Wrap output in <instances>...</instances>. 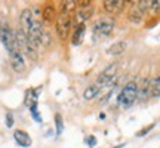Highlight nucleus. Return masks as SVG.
I'll list each match as a JSON object with an SVG mask.
<instances>
[{"label":"nucleus","mask_w":160,"mask_h":148,"mask_svg":"<svg viewBox=\"0 0 160 148\" xmlns=\"http://www.w3.org/2000/svg\"><path fill=\"white\" fill-rule=\"evenodd\" d=\"M138 99V85L137 81H128L117 96V104L123 108H129Z\"/></svg>","instance_id":"obj_1"},{"label":"nucleus","mask_w":160,"mask_h":148,"mask_svg":"<svg viewBox=\"0 0 160 148\" xmlns=\"http://www.w3.org/2000/svg\"><path fill=\"white\" fill-rule=\"evenodd\" d=\"M114 28V21L111 18H101L93 25V36L95 37H107Z\"/></svg>","instance_id":"obj_2"},{"label":"nucleus","mask_w":160,"mask_h":148,"mask_svg":"<svg viewBox=\"0 0 160 148\" xmlns=\"http://www.w3.org/2000/svg\"><path fill=\"white\" fill-rule=\"evenodd\" d=\"M0 40H2V43L5 45V47H6V51L8 52H11L12 49L17 47L15 34L12 33L11 27H9L8 24H3V25L0 27Z\"/></svg>","instance_id":"obj_3"},{"label":"nucleus","mask_w":160,"mask_h":148,"mask_svg":"<svg viewBox=\"0 0 160 148\" xmlns=\"http://www.w3.org/2000/svg\"><path fill=\"white\" fill-rule=\"evenodd\" d=\"M71 28V17L61 13L57 21V34L61 40H65L68 37V31Z\"/></svg>","instance_id":"obj_4"},{"label":"nucleus","mask_w":160,"mask_h":148,"mask_svg":"<svg viewBox=\"0 0 160 148\" xmlns=\"http://www.w3.org/2000/svg\"><path fill=\"white\" fill-rule=\"evenodd\" d=\"M116 73H117V64H111V65H108L102 73L99 74L97 83L101 86V87L113 85V81L116 80Z\"/></svg>","instance_id":"obj_5"},{"label":"nucleus","mask_w":160,"mask_h":148,"mask_svg":"<svg viewBox=\"0 0 160 148\" xmlns=\"http://www.w3.org/2000/svg\"><path fill=\"white\" fill-rule=\"evenodd\" d=\"M43 34H45V31H43L42 22L34 19L33 24H31V27H30V31H28V34H27V39H28L30 42L36 43V45H39V43H42V37H43Z\"/></svg>","instance_id":"obj_6"},{"label":"nucleus","mask_w":160,"mask_h":148,"mask_svg":"<svg viewBox=\"0 0 160 148\" xmlns=\"http://www.w3.org/2000/svg\"><path fill=\"white\" fill-rule=\"evenodd\" d=\"M9 59H11L12 68L15 70L17 73H21L24 70V57H22V52L18 49V46L9 52Z\"/></svg>","instance_id":"obj_7"},{"label":"nucleus","mask_w":160,"mask_h":148,"mask_svg":"<svg viewBox=\"0 0 160 148\" xmlns=\"http://www.w3.org/2000/svg\"><path fill=\"white\" fill-rule=\"evenodd\" d=\"M126 2L125 0H105L102 2V7L107 13H111V15H117L125 9Z\"/></svg>","instance_id":"obj_8"},{"label":"nucleus","mask_w":160,"mask_h":148,"mask_svg":"<svg viewBox=\"0 0 160 148\" xmlns=\"http://www.w3.org/2000/svg\"><path fill=\"white\" fill-rule=\"evenodd\" d=\"M33 21H34V19H33V13H31V11H30V9H24V11L21 12V15H19V24H21L19 28L22 30L25 34H28L30 27H31Z\"/></svg>","instance_id":"obj_9"},{"label":"nucleus","mask_w":160,"mask_h":148,"mask_svg":"<svg viewBox=\"0 0 160 148\" xmlns=\"http://www.w3.org/2000/svg\"><path fill=\"white\" fill-rule=\"evenodd\" d=\"M13 138H15V141H17L18 145L22 148H28V147H31V144H33L30 135L25 131H15L13 132Z\"/></svg>","instance_id":"obj_10"},{"label":"nucleus","mask_w":160,"mask_h":148,"mask_svg":"<svg viewBox=\"0 0 160 148\" xmlns=\"http://www.w3.org/2000/svg\"><path fill=\"white\" fill-rule=\"evenodd\" d=\"M150 96V79H142L141 85L138 86V98L147 99Z\"/></svg>","instance_id":"obj_11"},{"label":"nucleus","mask_w":160,"mask_h":148,"mask_svg":"<svg viewBox=\"0 0 160 148\" xmlns=\"http://www.w3.org/2000/svg\"><path fill=\"white\" fill-rule=\"evenodd\" d=\"M101 86L98 85V83H93V85L88 86L85 89V93H83V96H85V99H88V101H91V99H93V98H97V95L101 92Z\"/></svg>","instance_id":"obj_12"},{"label":"nucleus","mask_w":160,"mask_h":148,"mask_svg":"<svg viewBox=\"0 0 160 148\" xmlns=\"http://www.w3.org/2000/svg\"><path fill=\"white\" fill-rule=\"evenodd\" d=\"M39 92H40V87L39 89H30V91H27V93H25V101H24V104L28 107V108H31L34 104H37V96H39Z\"/></svg>","instance_id":"obj_13"},{"label":"nucleus","mask_w":160,"mask_h":148,"mask_svg":"<svg viewBox=\"0 0 160 148\" xmlns=\"http://www.w3.org/2000/svg\"><path fill=\"white\" fill-rule=\"evenodd\" d=\"M85 31H86L85 24H79V25L76 27V28H74V34H73V37H71L73 45H80V43H82L83 36H85Z\"/></svg>","instance_id":"obj_14"},{"label":"nucleus","mask_w":160,"mask_h":148,"mask_svg":"<svg viewBox=\"0 0 160 148\" xmlns=\"http://www.w3.org/2000/svg\"><path fill=\"white\" fill-rule=\"evenodd\" d=\"M150 96H160V76H156L150 80Z\"/></svg>","instance_id":"obj_15"},{"label":"nucleus","mask_w":160,"mask_h":148,"mask_svg":"<svg viewBox=\"0 0 160 148\" xmlns=\"http://www.w3.org/2000/svg\"><path fill=\"white\" fill-rule=\"evenodd\" d=\"M126 42H116L114 45H111L107 49V53L108 55H120V53H123L126 49Z\"/></svg>","instance_id":"obj_16"},{"label":"nucleus","mask_w":160,"mask_h":148,"mask_svg":"<svg viewBox=\"0 0 160 148\" xmlns=\"http://www.w3.org/2000/svg\"><path fill=\"white\" fill-rule=\"evenodd\" d=\"M24 52L27 53V57L30 58V59H37V45L36 43H33V42H30V40H27V43H25V47H24Z\"/></svg>","instance_id":"obj_17"},{"label":"nucleus","mask_w":160,"mask_h":148,"mask_svg":"<svg viewBox=\"0 0 160 148\" xmlns=\"http://www.w3.org/2000/svg\"><path fill=\"white\" fill-rule=\"evenodd\" d=\"M142 17H144V13L139 11L137 7V5H135L133 9L131 11V13H129V21H131V22H135V24H139L142 21Z\"/></svg>","instance_id":"obj_18"},{"label":"nucleus","mask_w":160,"mask_h":148,"mask_svg":"<svg viewBox=\"0 0 160 148\" xmlns=\"http://www.w3.org/2000/svg\"><path fill=\"white\" fill-rule=\"evenodd\" d=\"M61 5H62V13H65V15H70V12L74 9L76 2H73V0H68V2H62Z\"/></svg>","instance_id":"obj_19"},{"label":"nucleus","mask_w":160,"mask_h":148,"mask_svg":"<svg viewBox=\"0 0 160 148\" xmlns=\"http://www.w3.org/2000/svg\"><path fill=\"white\" fill-rule=\"evenodd\" d=\"M91 13H92V12H91V9H89V7H88V11H85V9H80V12L77 13V19L80 21V24L85 22L86 19L91 17Z\"/></svg>","instance_id":"obj_20"},{"label":"nucleus","mask_w":160,"mask_h":148,"mask_svg":"<svg viewBox=\"0 0 160 148\" xmlns=\"http://www.w3.org/2000/svg\"><path fill=\"white\" fill-rule=\"evenodd\" d=\"M55 125H57V135H61L64 131V123H62L61 114H57V116H55Z\"/></svg>","instance_id":"obj_21"},{"label":"nucleus","mask_w":160,"mask_h":148,"mask_svg":"<svg viewBox=\"0 0 160 148\" xmlns=\"http://www.w3.org/2000/svg\"><path fill=\"white\" fill-rule=\"evenodd\" d=\"M30 111H31V116H33V119L37 121V123H42V117H40L39 114V108H37V104H34L31 108H30Z\"/></svg>","instance_id":"obj_22"},{"label":"nucleus","mask_w":160,"mask_h":148,"mask_svg":"<svg viewBox=\"0 0 160 148\" xmlns=\"http://www.w3.org/2000/svg\"><path fill=\"white\" fill-rule=\"evenodd\" d=\"M53 17H55V11H53V7H52V6L45 7V18L46 19H52Z\"/></svg>","instance_id":"obj_23"},{"label":"nucleus","mask_w":160,"mask_h":148,"mask_svg":"<svg viewBox=\"0 0 160 148\" xmlns=\"http://www.w3.org/2000/svg\"><path fill=\"white\" fill-rule=\"evenodd\" d=\"M6 126H8V127H12V126H13V116H12V113L6 114Z\"/></svg>","instance_id":"obj_24"},{"label":"nucleus","mask_w":160,"mask_h":148,"mask_svg":"<svg viewBox=\"0 0 160 148\" xmlns=\"http://www.w3.org/2000/svg\"><path fill=\"white\" fill-rule=\"evenodd\" d=\"M151 11L160 12V0H153L151 2Z\"/></svg>","instance_id":"obj_25"},{"label":"nucleus","mask_w":160,"mask_h":148,"mask_svg":"<svg viewBox=\"0 0 160 148\" xmlns=\"http://www.w3.org/2000/svg\"><path fill=\"white\" fill-rule=\"evenodd\" d=\"M153 127H154V125H150L148 127H145V129H142V131H141V132H138V136H144V135H145L147 132H150V131H151Z\"/></svg>","instance_id":"obj_26"},{"label":"nucleus","mask_w":160,"mask_h":148,"mask_svg":"<svg viewBox=\"0 0 160 148\" xmlns=\"http://www.w3.org/2000/svg\"><path fill=\"white\" fill-rule=\"evenodd\" d=\"M88 142H89V145H95V144H97V139H95L93 136H91L89 139H88Z\"/></svg>","instance_id":"obj_27"},{"label":"nucleus","mask_w":160,"mask_h":148,"mask_svg":"<svg viewBox=\"0 0 160 148\" xmlns=\"http://www.w3.org/2000/svg\"><path fill=\"white\" fill-rule=\"evenodd\" d=\"M125 147V144H122V145H117V147H113V148H123Z\"/></svg>","instance_id":"obj_28"}]
</instances>
